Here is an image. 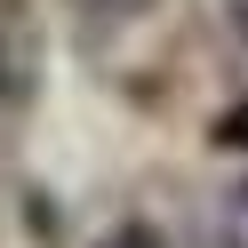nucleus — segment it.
I'll return each mask as SVG.
<instances>
[{
    "mask_svg": "<svg viewBox=\"0 0 248 248\" xmlns=\"http://www.w3.org/2000/svg\"><path fill=\"white\" fill-rule=\"evenodd\" d=\"M216 232H224V248H248V176L224 192V216H216Z\"/></svg>",
    "mask_w": 248,
    "mask_h": 248,
    "instance_id": "obj_1",
    "label": "nucleus"
},
{
    "mask_svg": "<svg viewBox=\"0 0 248 248\" xmlns=\"http://www.w3.org/2000/svg\"><path fill=\"white\" fill-rule=\"evenodd\" d=\"M96 248H168V240H160V232H144V224H120V232H104Z\"/></svg>",
    "mask_w": 248,
    "mask_h": 248,
    "instance_id": "obj_2",
    "label": "nucleus"
},
{
    "mask_svg": "<svg viewBox=\"0 0 248 248\" xmlns=\"http://www.w3.org/2000/svg\"><path fill=\"white\" fill-rule=\"evenodd\" d=\"M88 8H96V16H144L152 0H88Z\"/></svg>",
    "mask_w": 248,
    "mask_h": 248,
    "instance_id": "obj_3",
    "label": "nucleus"
},
{
    "mask_svg": "<svg viewBox=\"0 0 248 248\" xmlns=\"http://www.w3.org/2000/svg\"><path fill=\"white\" fill-rule=\"evenodd\" d=\"M232 32H240V48H248V0H232Z\"/></svg>",
    "mask_w": 248,
    "mask_h": 248,
    "instance_id": "obj_4",
    "label": "nucleus"
}]
</instances>
